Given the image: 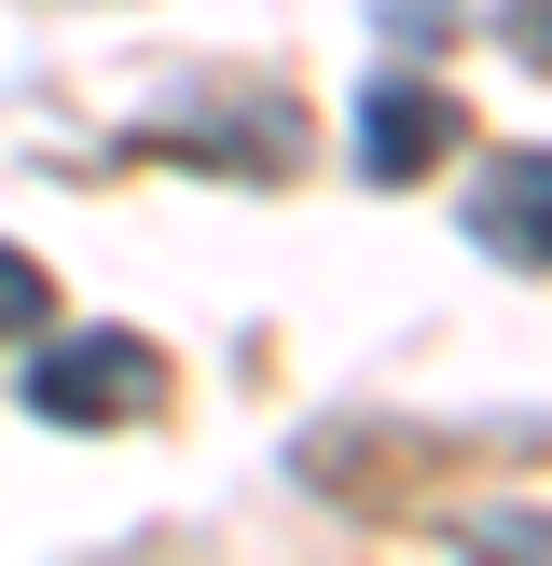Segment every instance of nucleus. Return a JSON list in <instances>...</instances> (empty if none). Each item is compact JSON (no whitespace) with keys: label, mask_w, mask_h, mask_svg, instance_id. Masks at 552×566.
<instances>
[{"label":"nucleus","mask_w":552,"mask_h":566,"mask_svg":"<svg viewBox=\"0 0 552 566\" xmlns=\"http://www.w3.org/2000/svg\"><path fill=\"white\" fill-rule=\"evenodd\" d=\"M469 235H484L497 263H539L552 276V153H497L484 193H469Z\"/></svg>","instance_id":"7ed1b4c3"},{"label":"nucleus","mask_w":552,"mask_h":566,"mask_svg":"<svg viewBox=\"0 0 552 566\" xmlns=\"http://www.w3.org/2000/svg\"><path fill=\"white\" fill-rule=\"evenodd\" d=\"M28 332H55V276L28 249H0V346H28Z\"/></svg>","instance_id":"20e7f679"},{"label":"nucleus","mask_w":552,"mask_h":566,"mask_svg":"<svg viewBox=\"0 0 552 566\" xmlns=\"http://www.w3.org/2000/svg\"><path fill=\"white\" fill-rule=\"evenodd\" d=\"M442 153H456V97L442 83H373L359 97V166L373 180H428Z\"/></svg>","instance_id":"f03ea898"},{"label":"nucleus","mask_w":552,"mask_h":566,"mask_svg":"<svg viewBox=\"0 0 552 566\" xmlns=\"http://www.w3.org/2000/svg\"><path fill=\"white\" fill-rule=\"evenodd\" d=\"M511 55H539V70H552V0H511Z\"/></svg>","instance_id":"423d86ee"},{"label":"nucleus","mask_w":552,"mask_h":566,"mask_svg":"<svg viewBox=\"0 0 552 566\" xmlns=\"http://www.w3.org/2000/svg\"><path fill=\"white\" fill-rule=\"evenodd\" d=\"M469 553H552V512H469Z\"/></svg>","instance_id":"39448f33"},{"label":"nucleus","mask_w":552,"mask_h":566,"mask_svg":"<svg viewBox=\"0 0 552 566\" xmlns=\"http://www.w3.org/2000/svg\"><path fill=\"white\" fill-rule=\"evenodd\" d=\"M166 401V346L152 332H55L28 359V415L42 429H125V415Z\"/></svg>","instance_id":"f257e3e1"}]
</instances>
